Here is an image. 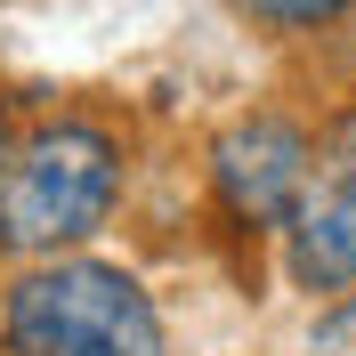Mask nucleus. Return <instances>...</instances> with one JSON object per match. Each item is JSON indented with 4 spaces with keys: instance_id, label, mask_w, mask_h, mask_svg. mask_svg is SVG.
Masks as SVG:
<instances>
[{
    "instance_id": "nucleus-4",
    "label": "nucleus",
    "mask_w": 356,
    "mask_h": 356,
    "mask_svg": "<svg viewBox=\"0 0 356 356\" xmlns=\"http://www.w3.org/2000/svg\"><path fill=\"white\" fill-rule=\"evenodd\" d=\"M284 235H291V284L300 291H356V113H340L324 130L316 178Z\"/></svg>"
},
{
    "instance_id": "nucleus-6",
    "label": "nucleus",
    "mask_w": 356,
    "mask_h": 356,
    "mask_svg": "<svg viewBox=\"0 0 356 356\" xmlns=\"http://www.w3.org/2000/svg\"><path fill=\"white\" fill-rule=\"evenodd\" d=\"M308 356H356V291L308 324Z\"/></svg>"
},
{
    "instance_id": "nucleus-7",
    "label": "nucleus",
    "mask_w": 356,
    "mask_h": 356,
    "mask_svg": "<svg viewBox=\"0 0 356 356\" xmlns=\"http://www.w3.org/2000/svg\"><path fill=\"white\" fill-rule=\"evenodd\" d=\"M8 154H17V146H8V113H0V162H8Z\"/></svg>"
},
{
    "instance_id": "nucleus-5",
    "label": "nucleus",
    "mask_w": 356,
    "mask_h": 356,
    "mask_svg": "<svg viewBox=\"0 0 356 356\" xmlns=\"http://www.w3.org/2000/svg\"><path fill=\"white\" fill-rule=\"evenodd\" d=\"M235 17L251 24H275V33H308V24H332L340 8H356V0H227Z\"/></svg>"
},
{
    "instance_id": "nucleus-2",
    "label": "nucleus",
    "mask_w": 356,
    "mask_h": 356,
    "mask_svg": "<svg viewBox=\"0 0 356 356\" xmlns=\"http://www.w3.org/2000/svg\"><path fill=\"white\" fill-rule=\"evenodd\" d=\"M122 146L97 122H49L0 162V251H73L113 219Z\"/></svg>"
},
{
    "instance_id": "nucleus-3",
    "label": "nucleus",
    "mask_w": 356,
    "mask_h": 356,
    "mask_svg": "<svg viewBox=\"0 0 356 356\" xmlns=\"http://www.w3.org/2000/svg\"><path fill=\"white\" fill-rule=\"evenodd\" d=\"M211 178H219V202L243 227H291V211L316 178V146L284 113H243L211 138Z\"/></svg>"
},
{
    "instance_id": "nucleus-1",
    "label": "nucleus",
    "mask_w": 356,
    "mask_h": 356,
    "mask_svg": "<svg viewBox=\"0 0 356 356\" xmlns=\"http://www.w3.org/2000/svg\"><path fill=\"white\" fill-rule=\"evenodd\" d=\"M0 340L8 356H170L138 275L106 259H57V251L8 284Z\"/></svg>"
}]
</instances>
